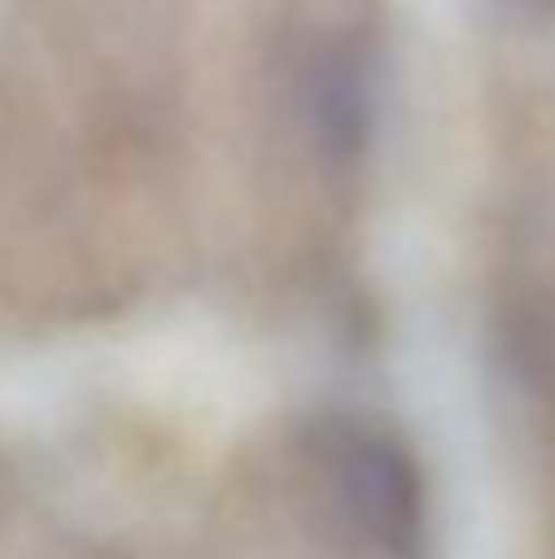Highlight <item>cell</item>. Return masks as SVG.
<instances>
[{
	"mask_svg": "<svg viewBox=\"0 0 555 559\" xmlns=\"http://www.w3.org/2000/svg\"><path fill=\"white\" fill-rule=\"evenodd\" d=\"M315 486L334 525L359 545L403 555L423 531V486L409 452L364 423H324L315 432Z\"/></svg>",
	"mask_w": 555,
	"mask_h": 559,
	"instance_id": "1",
	"label": "cell"
},
{
	"mask_svg": "<svg viewBox=\"0 0 555 559\" xmlns=\"http://www.w3.org/2000/svg\"><path fill=\"white\" fill-rule=\"evenodd\" d=\"M300 108L310 118V138L330 157H359L374 123V79L359 49L330 45L310 59L300 84Z\"/></svg>",
	"mask_w": 555,
	"mask_h": 559,
	"instance_id": "2",
	"label": "cell"
}]
</instances>
